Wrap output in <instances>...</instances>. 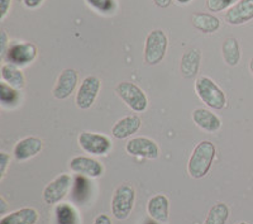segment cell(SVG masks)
I'll use <instances>...</instances> for the list:
<instances>
[{"mask_svg": "<svg viewBox=\"0 0 253 224\" xmlns=\"http://www.w3.org/2000/svg\"><path fill=\"white\" fill-rule=\"evenodd\" d=\"M216 148L210 141H202L195 146L187 162V171L193 179H203L213 165Z\"/></svg>", "mask_w": 253, "mask_h": 224, "instance_id": "6da1fadb", "label": "cell"}, {"mask_svg": "<svg viewBox=\"0 0 253 224\" xmlns=\"http://www.w3.org/2000/svg\"><path fill=\"white\" fill-rule=\"evenodd\" d=\"M195 92L207 106L215 110L224 109L227 96L218 84L208 76H200L195 81Z\"/></svg>", "mask_w": 253, "mask_h": 224, "instance_id": "7a4b0ae2", "label": "cell"}, {"mask_svg": "<svg viewBox=\"0 0 253 224\" xmlns=\"http://www.w3.org/2000/svg\"><path fill=\"white\" fill-rule=\"evenodd\" d=\"M135 203V190L132 185L122 184L114 190L112 198V214L115 219L124 221L132 214Z\"/></svg>", "mask_w": 253, "mask_h": 224, "instance_id": "3957f363", "label": "cell"}, {"mask_svg": "<svg viewBox=\"0 0 253 224\" xmlns=\"http://www.w3.org/2000/svg\"><path fill=\"white\" fill-rule=\"evenodd\" d=\"M169 40L162 29H153L144 42V61L148 65H158L166 56Z\"/></svg>", "mask_w": 253, "mask_h": 224, "instance_id": "277c9868", "label": "cell"}, {"mask_svg": "<svg viewBox=\"0 0 253 224\" xmlns=\"http://www.w3.org/2000/svg\"><path fill=\"white\" fill-rule=\"evenodd\" d=\"M115 92L126 103V106L137 113H142L147 109L148 99L143 90L134 83L123 81L115 87Z\"/></svg>", "mask_w": 253, "mask_h": 224, "instance_id": "5b68a950", "label": "cell"}, {"mask_svg": "<svg viewBox=\"0 0 253 224\" xmlns=\"http://www.w3.org/2000/svg\"><path fill=\"white\" fill-rule=\"evenodd\" d=\"M101 89V81L100 79L90 75L84 79L81 85L79 87L78 92H76L75 103L78 108L83 110L90 109L94 105L95 100L98 98L99 91Z\"/></svg>", "mask_w": 253, "mask_h": 224, "instance_id": "8992f818", "label": "cell"}, {"mask_svg": "<svg viewBox=\"0 0 253 224\" xmlns=\"http://www.w3.org/2000/svg\"><path fill=\"white\" fill-rule=\"evenodd\" d=\"M78 142L83 151L94 156L107 155L112 149V141L107 135L99 133L81 132L79 134Z\"/></svg>", "mask_w": 253, "mask_h": 224, "instance_id": "52a82bcc", "label": "cell"}, {"mask_svg": "<svg viewBox=\"0 0 253 224\" xmlns=\"http://www.w3.org/2000/svg\"><path fill=\"white\" fill-rule=\"evenodd\" d=\"M37 57V47L31 42H17L10 45L5 60L15 66L22 67L32 63Z\"/></svg>", "mask_w": 253, "mask_h": 224, "instance_id": "ba28073f", "label": "cell"}, {"mask_svg": "<svg viewBox=\"0 0 253 224\" xmlns=\"http://www.w3.org/2000/svg\"><path fill=\"white\" fill-rule=\"evenodd\" d=\"M72 179L69 174H61L53 181H51L43 190V199L47 204H58L71 189Z\"/></svg>", "mask_w": 253, "mask_h": 224, "instance_id": "9c48e42d", "label": "cell"}, {"mask_svg": "<svg viewBox=\"0 0 253 224\" xmlns=\"http://www.w3.org/2000/svg\"><path fill=\"white\" fill-rule=\"evenodd\" d=\"M126 151L130 156L148 158V160H156L160 155V148L157 143L147 137L132 138L126 144Z\"/></svg>", "mask_w": 253, "mask_h": 224, "instance_id": "30bf717a", "label": "cell"}, {"mask_svg": "<svg viewBox=\"0 0 253 224\" xmlns=\"http://www.w3.org/2000/svg\"><path fill=\"white\" fill-rule=\"evenodd\" d=\"M78 80L79 74L76 70H63L60 74V76H58L55 88H53V96L58 99V100H65V99L70 98L72 92L75 91Z\"/></svg>", "mask_w": 253, "mask_h": 224, "instance_id": "8fae6325", "label": "cell"}, {"mask_svg": "<svg viewBox=\"0 0 253 224\" xmlns=\"http://www.w3.org/2000/svg\"><path fill=\"white\" fill-rule=\"evenodd\" d=\"M69 167L75 174L89 178H100L104 173V167L100 162L86 156H76L71 158Z\"/></svg>", "mask_w": 253, "mask_h": 224, "instance_id": "7c38bea8", "label": "cell"}, {"mask_svg": "<svg viewBox=\"0 0 253 224\" xmlns=\"http://www.w3.org/2000/svg\"><path fill=\"white\" fill-rule=\"evenodd\" d=\"M253 19V0H238L225 13V22L232 26H241Z\"/></svg>", "mask_w": 253, "mask_h": 224, "instance_id": "4fadbf2b", "label": "cell"}, {"mask_svg": "<svg viewBox=\"0 0 253 224\" xmlns=\"http://www.w3.org/2000/svg\"><path fill=\"white\" fill-rule=\"evenodd\" d=\"M43 148V142L37 137H26L20 139L13 149V155L17 161H27L35 157Z\"/></svg>", "mask_w": 253, "mask_h": 224, "instance_id": "5bb4252c", "label": "cell"}, {"mask_svg": "<svg viewBox=\"0 0 253 224\" xmlns=\"http://www.w3.org/2000/svg\"><path fill=\"white\" fill-rule=\"evenodd\" d=\"M141 126L142 119L138 115H126L118 122H115L114 126L112 127V135L117 139H126L138 132Z\"/></svg>", "mask_w": 253, "mask_h": 224, "instance_id": "9a60e30c", "label": "cell"}, {"mask_svg": "<svg viewBox=\"0 0 253 224\" xmlns=\"http://www.w3.org/2000/svg\"><path fill=\"white\" fill-rule=\"evenodd\" d=\"M193 121L205 132H216L220 130L221 121L218 115L204 108H198L193 112Z\"/></svg>", "mask_w": 253, "mask_h": 224, "instance_id": "2e32d148", "label": "cell"}, {"mask_svg": "<svg viewBox=\"0 0 253 224\" xmlns=\"http://www.w3.org/2000/svg\"><path fill=\"white\" fill-rule=\"evenodd\" d=\"M169 207H170L169 199L162 195V194H158V195L152 196L148 200L147 212H148V216L153 221L160 222V223H166L169 221Z\"/></svg>", "mask_w": 253, "mask_h": 224, "instance_id": "e0dca14e", "label": "cell"}, {"mask_svg": "<svg viewBox=\"0 0 253 224\" xmlns=\"http://www.w3.org/2000/svg\"><path fill=\"white\" fill-rule=\"evenodd\" d=\"M200 62H202V53L199 49L194 48L185 52L181 58V65H180L182 76L185 79L195 78L199 72Z\"/></svg>", "mask_w": 253, "mask_h": 224, "instance_id": "ac0fdd59", "label": "cell"}, {"mask_svg": "<svg viewBox=\"0 0 253 224\" xmlns=\"http://www.w3.org/2000/svg\"><path fill=\"white\" fill-rule=\"evenodd\" d=\"M37 221L38 212L35 208H20L1 217L0 224H36Z\"/></svg>", "mask_w": 253, "mask_h": 224, "instance_id": "d6986e66", "label": "cell"}, {"mask_svg": "<svg viewBox=\"0 0 253 224\" xmlns=\"http://www.w3.org/2000/svg\"><path fill=\"white\" fill-rule=\"evenodd\" d=\"M191 20L193 26L203 33H214L220 28V20L215 15L208 13H194Z\"/></svg>", "mask_w": 253, "mask_h": 224, "instance_id": "ffe728a7", "label": "cell"}, {"mask_svg": "<svg viewBox=\"0 0 253 224\" xmlns=\"http://www.w3.org/2000/svg\"><path fill=\"white\" fill-rule=\"evenodd\" d=\"M1 80L9 84L10 87L15 88V89H22L26 85V79H24L23 72L20 71V69L13 63H4L1 66Z\"/></svg>", "mask_w": 253, "mask_h": 224, "instance_id": "44dd1931", "label": "cell"}, {"mask_svg": "<svg viewBox=\"0 0 253 224\" xmlns=\"http://www.w3.org/2000/svg\"><path fill=\"white\" fill-rule=\"evenodd\" d=\"M223 58L229 66H237L241 60V49H239L238 41L233 37H229L223 44Z\"/></svg>", "mask_w": 253, "mask_h": 224, "instance_id": "7402d4cb", "label": "cell"}, {"mask_svg": "<svg viewBox=\"0 0 253 224\" xmlns=\"http://www.w3.org/2000/svg\"><path fill=\"white\" fill-rule=\"evenodd\" d=\"M229 218V208L225 203H216L210 208L203 224H227Z\"/></svg>", "mask_w": 253, "mask_h": 224, "instance_id": "603a6c76", "label": "cell"}, {"mask_svg": "<svg viewBox=\"0 0 253 224\" xmlns=\"http://www.w3.org/2000/svg\"><path fill=\"white\" fill-rule=\"evenodd\" d=\"M56 224H78V213L70 204H58L56 207Z\"/></svg>", "mask_w": 253, "mask_h": 224, "instance_id": "cb8c5ba5", "label": "cell"}, {"mask_svg": "<svg viewBox=\"0 0 253 224\" xmlns=\"http://www.w3.org/2000/svg\"><path fill=\"white\" fill-rule=\"evenodd\" d=\"M0 101L4 108H12L17 105L19 101V92L18 89L10 87L5 81L0 84Z\"/></svg>", "mask_w": 253, "mask_h": 224, "instance_id": "d4e9b609", "label": "cell"}, {"mask_svg": "<svg viewBox=\"0 0 253 224\" xmlns=\"http://www.w3.org/2000/svg\"><path fill=\"white\" fill-rule=\"evenodd\" d=\"M87 5L92 8L95 12L103 15H112L117 12V1L115 0H85Z\"/></svg>", "mask_w": 253, "mask_h": 224, "instance_id": "484cf974", "label": "cell"}, {"mask_svg": "<svg viewBox=\"0 0 253 224\" xmlns=\"http://www.w3.org/2000/svg\"><path fill=\"white\" fill-rule=\"evenodd\" d=\"M238 0H207L208 10L213 13H220L225 9H230Z\"/></svg>", "mask_w": 253, "mask_h": 224, "instance_id": "4316f807", "label": "cell"}, {"mask_svg": "<svg viewBox=\"0 0 253 224\" xmlns=\"http://www.w3.org/2000/svg\"><path fill=\"white\" fill-rule=\"evenodd\" d=\"M9 164H10V156L6 152H0V180H3L5 176Z\"/></svg>", "mask_w": 253, "mask_h": 224, "instance_id": "83f0119b", "label": "cell"}, {"mask_svg": "<svg viewBox=\"0 0 253 224\" xmlns=\"http://www.w3.org/2000/svg\"><path fill=\"white\" fill-rule=\"evenodd\" d=\"M9 47H10V44H9L8 33L5 31H1V36H0V56L1 58L5 57Z\"/></svg>", "mask_w": 253, "mask_h": 224, "instance_id": "f1b7e54d", "label": "cell"}, {"mask_svg": "<svg viewBox=\"0 0 253 224\" xmlns=\"http://www.w3.org/2000/svg\"><path fill=\"white\" fill-rule=\"evenodd\" d=\"M12 6V0H0V20H4Z\"/></svg>", "mask_w": 253, "mask_h": 224, "instance_id": "f546056e", "label": "cell"}, {"mask_svg": "<svg viewBox=\"0 0 253 224\" xmlns=\"http://www.w3.org/2000/svg\"><path fill=\"white\" fill-rule=\"evenodd\" d=\"M44 0H23V4L28 9H37L43 4Z\"/></svg>", "mask_w": 253, "mask_h": 224, "instance_id": "4dcf8cb0", "label": "cell"}, {"mask_svg": "<svg viewBox=\"0 0 253 224\" xmlns=\"http://www.w3.org/2000/svg\"><path fill=\"white\" fill-rule=\"evenodd\" d=\"M94 224H113L112 219L107 214H99L96 218H95Z\"/></svg>", "mask_w": 253, "mask_h": 224, "instance_id": "1f68e13d", "label": "cell"}, {"mask_svg": "<svg viewBox=\"0 0 253 224\" xmlns=\"http://www.w3.org/2000/svg\"><path fill=\"white\" fill-rule=\"evenodd\" d=\"M153 3H155L156 6H158V8H169V6L171 5V3H172V0H153Z\"/></svg>", "mask_w": 253, "mask_h": 224, "instance_id": "d6a6232c", "label": "cell"}, {"mask_svg": "<svg viewBox=\"0 0 253 224\" xmlns=\"http://www.w3.org/2000/svg\"><path fill=\"white\" fill-rule=\"evenodd\" d=\"M6 207H8V205H6L5 199H4L3 196H0V214H4V213H5Z\"/></svg>", "mask_w": 253, "mask_h": 224, "instance_id": "836d02e7", "label": "cell"}, {"mask_svg": "<svg viewBox=\"0 0 253 224\" xmlns=\"http://www.w3.org/2000/svg\"><path fill=\"white\" fill-rule=\"evenodd\" d=\"M178 4H181V5H186V4H189L191 0H176Z\"/></svg>", "mask_w": 253, "mask_h": 224, "instance_id": "e575fe53", "label": "cell"}, {"mask_svg": "<svg viewBox=\"0 0 253 224\" xmlns=\"http://www.w3.org/2000/svg\"><path fill=\"white\" fill-rule=\"evenodd\" d=\"M250 70H251V72L253 74V57L251 58V61H250Z\"/></svg>", "mask_w": 253, "mask_h": 224, "instance_id": "d590c367", "label": "cell"}, {"mask_svg": "<svg viewBox=\"0 0 253 224\" xmlns=\"http://www.w3.org/2000/svg\"><path fill=\"white\" fill-rule=\"evenodd\" d=\"M237 224H248V223H246V222H238Z\"/></svg>", "mask_w": 253, "mask_h": 224, "instance_id": "8d00e7d4", "label": "cell"}]
</instances>
